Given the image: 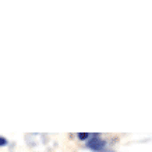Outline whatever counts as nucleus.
I'll use <instances>...</instances> for the list:
<instances>
[{
    "label": "nucleus",
    "instance_id": "nucleus-1",
    "mask_svg": "<svg viewBox=\"0 0 152 152\" xmlns=\"http://www.w3.org/2000/svg\"><path fill=\"white\" fill-rule=\"evenodd\" d=\"M87 147L89 148V149H94V151H101L102 148L105 147V141L99 138L98 134H94L92 138L87 142Z\"/></svg>",
    "mask_w": 152,
    "mask_h": 152
},
{
    "label": "nucleus",
    "instance_id": "nucleus-2",
    "mask_svg": "<svg viewBox=\"0 0 152 152\" xmlns=\"http://www.w3.org/2000/svg\"><path fill=\"white\" fill-rule=\"evenodd\" d=\"M88 137H89V134H88V133H80L78 134V138L83 140V141H84V140H87Z\"/></svg>",
    "mask_w": 152,
    "mask_h": 152
},
{
    "label": "nucleus",
    "instance_id": "nucleus-3",
    "mask_svg": "<svg viewBox=\"0 0 152 152\" xmlns=\"http://www.w3.org/2000/svg\"><path fill=\"white\" fill-rule=\"evenodd\" d=\"M6 142H7V141H6V138H4V137H1V138H0V145H6Z\"/></svg>",
    "mask_w": 152,
    "mask_h": 152
}]
</instances>
